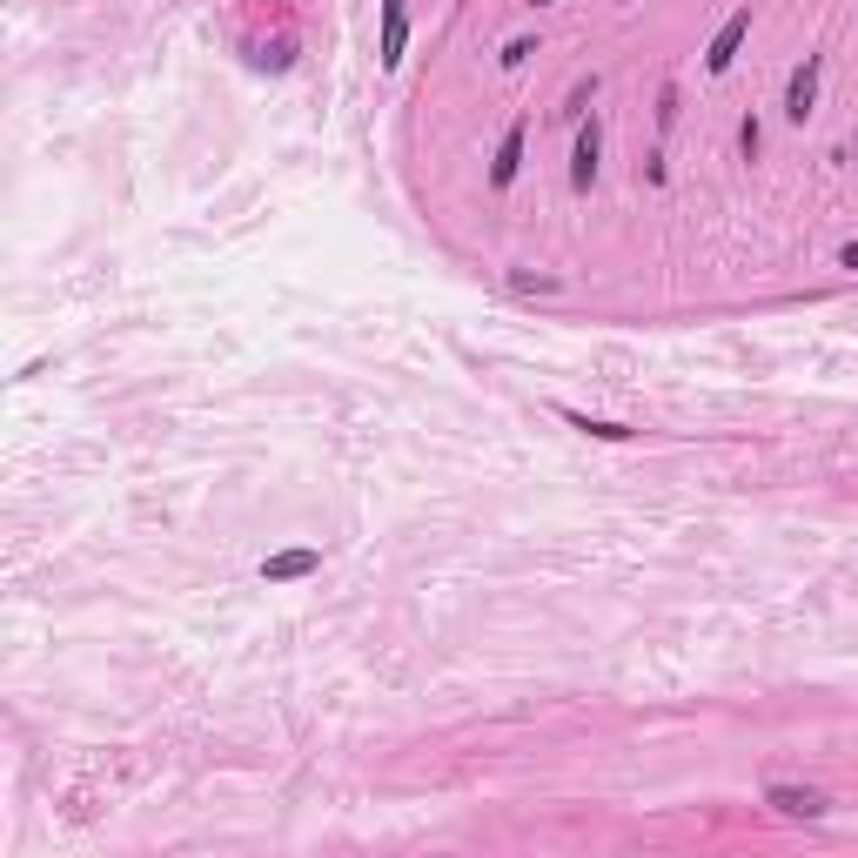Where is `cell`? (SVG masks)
Masks as SVG:
<instances>
[{
    "label": "cell",
    "mask_w": 858,
    "mask_h": 858,
    "mask_svg": "<svg viewBox=\"0 0 858 858\" xmlns=\"http://www.w3.org/2000/svg\"><path fill=\"white\" fill-rule=\"evenodd\" d=\"M597 155H604V121L590 114L584 128H577V148H570V188L590 195V181H597Z\"/></svg>",
    "instance_id": "6da1fadb"
},
{
    "label": "cell",
    "mask_w": 858,
    "mask_h": 858,
    "mask_svg": "<svg viewBox=\"0 0 858 858\" xmlns=\"http://www.w3.org/2000/svg\"><path fill=\"white\" fill-rule=\"evenodd\" d=\"M818 74H825L818 54H805V61L791 68V81H785V121H805V114L818 108Z\"/></svg>",
    "instance_id": "7a4b0ae2"
},
{
    "label": "cell",
    "mask_w": 858,
    "mask_h": 858,
    "mask_svg": "<svg viewBox=\"0 0 858 858\" xmlns=\"http://www.w3.org/2000/svg\"><path fill=\"white\" fill-rule=\"evenodd\" d=\"M765 805L771 812H785V818H825L832 812V798L812 785H765Z\"/></svg>",
    "instance_id": "3957f363"
},
{
    "label": "cell",
    "mask_w": 858,
    "mask_h": 858,
    "mask_svg": "<svg viewBox=\"0 0 858 858\" xmlns=\"http://www.w3.org/2000/svg\"><path fill=\"white\" fill-rule=\"evenodd\" d=\"M316 570H322V550H309V543L262 557V577H269V584H302V577H316Z\"/></svg>",
    "instance_id": "277c9868"
},
{
    "label": "cell",
    "mask_w": 858,
    "mask_h": 858,
    "mask_svg": "<svg viewBox=\"0 0 858 858\" xmlns=\"http://www.w3.org/2000/svg\"><path fill=\"white\" fill-rule=\"evenodd\" d=\"M745 34H751V7H738L731 21L718 27V41H711V54H704V68L711 74H724L731 61H738V47H745Z\"/></svg>",
    "instance_id": "5b68a950"
},
{
    "label": "cell",
    "mask_w": 858,
    "mask_h": 858,
    "mask_svg": "<svg viewBox=\"0 0 858 858\" xmlns=\"http://www.w3.org/2000/svg\"><path fill=\"white\" fill-rule=\"evenodd\" d=\"M409 47V7L403 0H383V68H396Z\"/></svg>",
    "instance_id": "8992f818"
},
{
    "label": "cell",
    "mask_w": 858,
    "mask_h": 858,
    "mask_svg": "<svg viewBox=\"0 0 858 858\" xmlns=\"http://www.w3.org/2000/svg\"><path fill=\"white\" fill-rule=\"evenodd\" d=\"M517 168H523V121H510V135H503L497 161H490V188H510V181H517Z\"/></svg>",
    "instance_id": "52a82bcc"
},
{
    "label": "cell",
    "mask_w": 858,
    "mask_h": 858,
    "mask_svg": "<svg viewBox=\"0 0 858 858\" xmlns=\"http://www.w3.org/2000/svg\"><path fill=\"white\" fill-rule=\"evenodd\" d=\"M597 101V74H584V81H570L564 94V108H557V121H584V108Z\"/></svg>",
    "instance_id": "ba28073f"
},
{
    "label": "cell",
    "mask_w": 858,
    "mask_h": 858,
    "mask_svg": "<svg viewBox=\"0 0 858 858\" xmlns=\"http://www.w3.org/2000/svg\"><path fill=\"white\" fill-rule=\"evenodd\" d=\"M570 416V429H584V436H604V443H624V436H637V429H624V423H590V416H577V409H564Z\"/></svg>",
    "instance_id": "9c48e42d"
},
{
    "label": "cell",
    "mask_w": 858,
    "mask_h": 858,
    "mask_svg": "<svg viewBox=\"0 0 858 858\" xmlns=\"http://www.w3.org/2000/svg\"><path fill=\"white\" fill-rule=\"evenodd\" d=\"M530 54H537V41H530V34H517V41L503 47V68H523V61H530Z\"/></svg>",
    "instance_id": "30bf717a"
},
{
    "label": "cell",
    "mask_w": 858,
    "mask_h": 858,
    "mask_svg": "<svg viewBox=\"0 0 858 858\" xmlns=\"http://www.w3.org/2000/svg\"><path fill=\"white\" fill-rule=\"evenodd\" d=\"M758 141H765V135H758V121L745 114V128H738V148H745V155H758Z\"/></svg>",
    "instance_id": "8fae6325"
},
{
    "label": "cell",
    "mask_w": 858,
    "mask_h": 858,
    "mask_svg": "<svg viewBox=\"0 0 858 858\" xmlns=\"http://www.w3.org/2000/svg\"><path fill=\"white\" fill-rule=\"evenodd\" d=\"M537 7H550V0H537Z\"/></svg>",
    "instance_id": "7c38bea8"
}]
</instances>
